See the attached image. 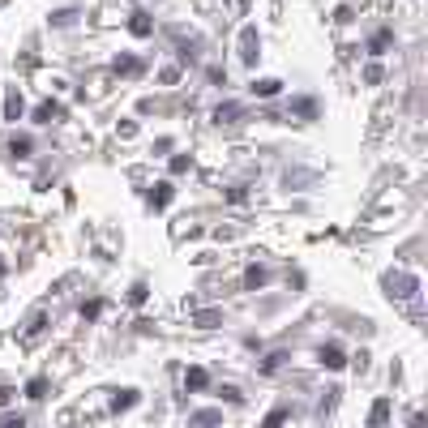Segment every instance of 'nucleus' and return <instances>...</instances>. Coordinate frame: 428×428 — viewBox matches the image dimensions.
I'll list each match as a JSON object with an SVG mask.
<instances>
[{
  "mask_svg": "<svg viewBox=\"0 0 428 428\" xmlns=\"http://www.w3.org/2000/svg\"><path fill=\"white\" fill-rule=\"evenodd\" d=\"M43 390H47V385H43V381H39V377H34V381L26 385V394H30V398H43Z\"/></svg>",
  "mask_w": 428,
  "mask_h": 428,
  "instance_id": "a878e982",
  "label": "nucleus"
},
{
  "mask_svg": "<svg viewBox=\"0 0 428 428\" xmlns=\"http://www.w3.org/2000/svg\"><path fill=\"white\" fill-rule=\"evenodd\" d=\"M189 167H193L189 154H176V159H171V171H176V176H180V171H189Z\"/></svg>",
  "mask_w": 428,
  "mask_h": 428,
  "instance_id": "4be33fe9",
  "label": "nucleus"
},
{
  "mask_svg": "<svg viewBox=\"0 0 428 428\" xmlns=\"http://www.w3.org/2000/svg\"><path fill=\"white\" fill-rule=\"evenodd\" d=\"M257 56H261V34H257V26H244L240 30V61L257 65Z\"/></svg>",
  "mask_w": 428,
  "mask_h": 428,
  "instance_id": "f03ea898",
  "label": "nucleus"
},
{
  "mask_svg": "<svg viewBox=\"0 0 428 428\" xmlns=\"http://www.w3.org/2000/svg\"><path fill=\"white\" fill-rule=\"evenodd\" d=\"M321 364H325V368H343V364H347V360H343V347H334V343L321 347Z\"/></svg>",
  "mask_w": 428,
  "mask_h": 428,
  "instance_id": "f8f14e48",
  "label": "nucleus"
},
{
  "mask_svg": "<svg viewBox=\"0 0 428 428\" xmlns=\"http://www.w3.org/2000/svg\"><path fill=\"white\" fill-rule=\"evenodd\" d=\"M133 403H138V394H133V390H120V394L111 398V411H129Z\"/></svg>",
  "mask_w": 428,
  "mask_h": 428,
  "instance_id": "dca6fc26",
  "label": "nucleus"
},
{
  "mask_svg": "<svg viewBox=\"0 0 428 428\" xmlns=\"http://www.w3.org/2000/svg\"><path fill=\"white\" fill-rule=\"evenodd\" d=\"M9 398H13V390H5V385H0V407H5Z\"/></svg>",
  "mask_w": 428,
  "mask_h": 428,
  "instance_id": "cd10ccee",
  "label": "nucleus"
},
{
  "mask_svg": "<svg viewBox=\"0 0 428 428\" xmlns=\"http://www.w3.org/2000/svg\"><path fill=\"white\" fill-rule=\"evenodd\" d=\"M291 111L304 116V120H313V116H317V103H313V99H300V103H291Z\"/></svg>",
  "mask_w": 428,
  "mask_h": 428,
  "instance_id": "f3484780",
  "label": "nucleus"
},
{
  "mask_svg": "<svg viewBox=\"0 0 428 428\" xmlns=\"http://www.w3.org/2000/svg\"><path fill=\"white\" fill-rule=\"evenodd\" d=\"M111 69L120 73V77H138V73H142V61H138V56H116Z\"/></svg>",
  "mask_w": 428,
  "mask_h": 428,
  "instance_id": "0eeeda50",
  "label": "nucleus"
},
{
  "mask_svg": "<svg viewBox=\"0 0 428 428\" xmlns=\"http://www.w3.org/2000/svg\"><path fill=\"white\" fill-rule=\"evenodd\" d=\"M279 90H283L279 77H257V82H253V94H257V99H275Z\"/></svg>",
  "mask_w": 428,
  "mask_h": 428,
  "instance_id": "20e7f679",
  "label": "nucleus"
},
{
  "mask_svg": "<svg viewBox=\"0 0 428 428\" xmlns=\"http://www.w3.org/2000/svg\"><path fill=\"white\" fill-rule=\"evenodd\" d=\"M236 116H240V103H219V107H214V120H219V125L236 120Z\"/></svg>",
  "mask_w": 428,
  "mask_h": 428,
  "instance_id": "4468645a",
  "label": "nucleus"
},
{
  "mask_svg": "<svg viewBox=\"0 0 428 428\" xmlns=\"http://www.w3.org/2000/svg\"><path fill=\"white\" fill-rule=\"evenodd\" d=\"M43 325H47V313H43V308H34V313L26 317V330H22V339H26V343H34L39 334H43Z\"/></svg>",
  "mask_w": 428,
  "mask_h": 428,
  "instance_id": "7ed1b4c3",
  "label": "nucleus"
},
{
  "mask_svg": "<svg viewBox=\"0 0 428 428\" xmlns=\"http://www.w3.org/2000/svg\"><path fill=\"white\" fill-rule=\"evenodd\" d=\"M61 116H65V107H61V103H52V99L34 107V120H39V125H52V120H61Z\"/></svg>",
  "mask_w": 428,
  "mask_h": 428,
  "instance_id": "39448f33",
  "label": "nucleus"
},
{
  "mask_svg": "<svg viewBox=\"0 0 428 428\" xmlns=\"http://www.w3.org/2000/svg\"><path fill=\"white\" fill-rule=\"evenodd\" d=\"M0 275H5V266H0Z\"/></svg>",
  "mask_w": 428,
  "mask_h": 428,
  "instance_id": "c85d7f7f",
  "label": "nucleus"
},
{
  "mask_svg": "<svg viewBox=\"0 0 428 428\" xmlns=\"http://www.w3.org/2000/svg\"><path fill=\"white\" fill-rule=\"evenodd\" d=\"M0 428H26L22 416H0Z\"/></svg>",
  "mask_w": 428,
  "mask_h": 428,
  "instance_id": "393cba45",
  "label": "nucleus"
},
{
  "mask_svg": "<svg viewBox=\"0 0 428 428\" xmlns=\"http://www.w3.org/2000/svg\"><path fill=\"white\" fill-rule=\"evenodd\" d=\"M368 47H373V52L381 56L385 47H390V30H377V34H373V43H368Z\"/></svg>",
  "mask_w": 428,
  "mask_h": 428,
  "instance_id": "6ab92c4d",
  "label": "nucleus"
},
{
  "mask_svg": "<svg viewBox=\"0 0 428 428\" xmlns=\"http://www.w3.org/2000/svg\"><path fill=\"white\" fill-rule=\"evenodd\" d=\"M13 154H17V159H26V154H30V138H13V146H9Z\"/></svg>",
  "mask_w": 428,
  "mask_h": 428,
  "instance_id": "412c9836",
  "label": "nucleus"
},
{
  "mask_svg": "<svg viewBox=\"0 0 428 428\" xmlns=\"http://www.w3.org/2000/svg\"><path fill=\"white\" fill-rule=\"evenodd\" d=\"M385 291H390V296L394 300H411L416 296V291H420V279L416 275H407V270H385Z\"/></svg>",
  "mask_w": 428,
  "mask_h": 428,
  "instance_id": "f257e3e1",
  "label": "nucleus"
},
{
  "mask_svg": "<svg viewBox=\"0 0 428 428\" xmlns=\"http://www.w3.org/2000/svg\"><path fill=\"white\" fill-rule=\"evenodd\" d=\"M129 300H133V304H146V283H133V291H129Z\"/></svg>",
  "mask_w": 428,
  "mask_h": 428,
  "instance_id": "b1692460",
  "label": "nucleus"
},
{
  "mask_svg": "<svg viewBox=\"0 0 428 428\" xmlns=\"http://www.w3.org/2000/svg\"><path fill=\"white\" fill-rule=\"evenodd\" d=\"M266 279H270V275H266V270H261V266H248V270H244V287H248V291H257V287H266Z\"/></svg>",
  "mask_w": 428,
  "mask_h": 428,
  "instance_id": "9b49d317",
  "label": "nucleus"
},
{
  "mask_svg": "<svg viewBox=\"0 0 428 428\" xmlns=\"http://www.w3.org/2000/svg\"><path fill=\"white\" fill-rule=\"evenodd\" d=\"M129 30H133V34H138V39H146V34L154 30V22H150V13H133V17H129Z\"/></svg>",
  "mask_w": 428,
  "mask_h": 428,
  "instance_id": "9d476101",
  "label": "nucleus"
},
{
  "mask_svg": "<svg viewBox=\"0 0 428 428\" xmlns=\"http://www.w3.org/2000/svg\"><path fill=\"white\" fill-rule=\"evenodd\" d=\"M159 82H163V86L180 82V65H163V69H159Z\"/></svg>",
  "mask_w": 428,
  "mask_h": 428,
  "instance_id": "a211bd4d",
  "label": "nucleus"
},
{
  "mask_svg": "<svg viewBox=\"0 0 428 428\" xmlns=\"http://www.w3.org/2000/svg\"><path fill=\"white\" fill-rule=\"evenodd\" d=\"M283 420H287V411L279 407V411H270V416H266V428H283Z\"/></svg>",
  "mask_w": 428,
  "mask_h": 428,
  "instance_id": "5701e85b",
  "label": "nucleus"
},
{
  "mask_svg": "<svg viewBox=\"0 0 428 428\" xmlns=\"http://www.w3.org/2000/svg\"><path fill=\"white\" fill-rule=\"evenodd\" d=\"M189 424H193V428H219V424H223V411H193Z\"/></svg>",
  "mask_w": 428,
  "mask_h": 428,
  "instance_id": "1a4fd4ad",
  "label": "nucleus"
},
{
  "mask_svg": "<svg viewBox=\"0 0 428 428\" xmlns=\"http://www.w3.org/2000/svg\"><path fill=\"white\" fill-rule=\"evenodd\" d=\"M385 420H390V398H377L368 411V428H385Z\"/></svg>",
  "mask_w": 428,
  "mask_h": 428,
  "instance_id": "423d86ee",
  "label": "nucleus"
},
{
  "mask_svg": "<svg viewBox=\"0 0 428 428\" xmlns=\"http://www.w3.org/2000/svg\"><path fill=\"white\" fill-rule=\"evenodd\" d=\"M167 202H171V184H154V193H150V206H154V210H163Z\"/></svg>",
  "mask_w": 428,
  "mask_h": 428,
  "instance_id": "2eb2a0df",
  "label": "nucleus"
},
{
  "mask_svg": "<svg viewBox=\"0 0 428 428\" xmlns=\"http://www.w3.org/2000/svg\"><path fill=\"white\" fill-rule=\"evenodd\" d=\"M223 398H227V403H240V398H244V394H240V390H236V385H223Z\"/></svg>",
  "mask_w": 428,
  "mask_h": 428,
  "instance_id": "bb28decb",
  "label": "nucleus"
},
{
  "mask_svg": "<svg viewBox=\"0 0 428 428\" xmlns=\"http://www.w3.org/2000/svg\"><path fill=\"white\" fill-rule=\"evenodd\" d=\"M381 77H385V69H381L377 61H373V65H368V69H364V82H368V86H377V82H381Z\"/></svg>",
  "mask_w": 428,
  "mask_h": 428,
  "instance_id": "aec40b11",
  "label": "nucleus"
},
{
  "mask_svg": "<svg viewBox=\"0 0 428 428\" xmlns=\"http://www.w3.org/2000/svg\"><path fill=\"white\" fill-rule=\"evenodd\" d=\"M206 381H210L206 368H189V373H184V385H189V390H206Z\"/></svg>",
  "mask_w": 428,
  "mask_h": 428,
  "instance_id": "ddd939ff",
  "label": "nucleus"
},
{
  "mask_svg": "<svg viewBox=\"0 0 428 428\" xmlns=\"http://www.w3.org/2000/svg\"><path fill=\"white\" fill-rule=\"evenodd\" d=\"M22 111H26L22 94H17V90H9V94H5V120H22Z\"/></svg>",
  "mask_w": 428,
  "mask_h": 428,
  "instance_id": "6e6552de",
  "label": "nucleus"
}]
</instances>
